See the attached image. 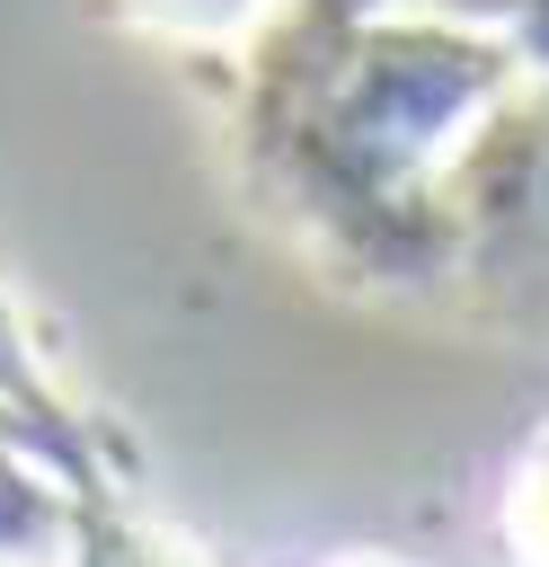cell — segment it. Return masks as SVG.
I'll use <instances>...</instances> for the list:
<instances>
[{
	"label": "cell",
	"instance_id": "3957f363",
	"mask_svg": "<svg viewBox=\"0 0 549 567\" xmlns=\"http://www.w3.org/2000/svg\"><path fill=\"white\" fill-rule=\"evenodd\" d=\"M62 540V487L0 434V567H44Z\"/></svg>",
	"mask_w": 549,
	"mask_h": 567
},
{
	"label": "cell",
	"instance_id": "6da1fadb",
	"mask_svg": "<svg viewBox=\"0 0 549 567\" xmlns=\"http://www.w3.org/2000/svg\"><path fill=\"white\" fill-rule=\"evenodd\" d=\"M522 62L443 9L398 18L390 0H292L248 53V159L257 186L336 239L354 275L425 284L452 257L434 177L487 142V115Z\"/></svg>",
	"mask_w": 549,
	"mask_h": 567
},
{
	"label": "cell",
	"instance_id": "7a4b0ae2",
	"mask_svg": "<svg viewBox=\"0 0 549 567\" xmlns=\"http://www.w3.org/2000/svg\"><path fill=\"white\" fill-rule=\"evenodd\" d=\"M53 558H62V567H186V549H177L159 523H142V505L124 496V478L62 496V540H53Z\"/></svg>",
	"mask_w": 549,
	"mask_h": 567
},
{
	"label": "cell",
	"instance_id": "5b68a950",
	"mask_svg": "<svg viewBox=\"0 0 549 567\" xmlns=\"http://www.w3.org/2000/svg\"><path fill=\"white\" fill-rule=\"evenodd\" d=\"M115 9L142 27H168V35H230V27L266 18V0H115Z\"/></svg>",
	"mask_w": 549,
	"mask_h": 567
},
{
	"label": "cell",
	"instance_id": "277c9868",
	"mask_svg": "<svg viewBox=\"0 0 549 567\" xmlns=\"http://www.w3.org/2000/svg\"><path fill=\"white\" fill-rule=\"evenodd\" d=\"M425 9H443V18H460V27H487L522 71L549 80V0H425Z\"/></svg>",
	"mask_w": 549,
	"mask_h": 567
}]
</instances>
